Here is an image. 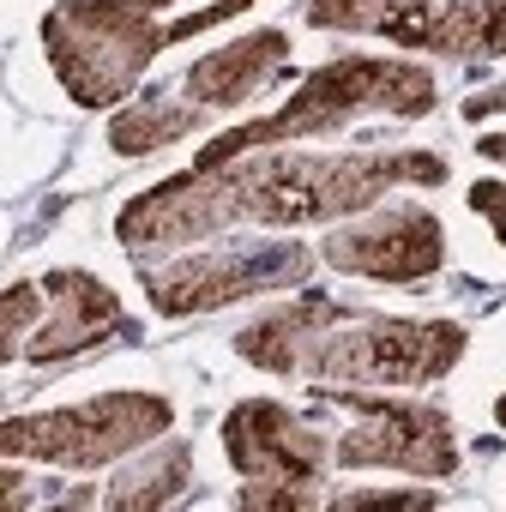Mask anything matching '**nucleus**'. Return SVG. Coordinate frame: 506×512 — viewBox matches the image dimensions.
I'll list each match as a JSON object with an SVG mask.
<instances>
[{"mask_svg": "<svg viewBox=\"0 0 506 512\" xmlns=\"http://www.w3.org/2000/svg\"><path fill=\"white\" fill-rule=\"evenodd\" d=\"M452 169L440 151H247L217 169H181L139 199L121 205L115 235L133 253L151 247H193L235 223H332L350 211H368L392 187H440Z\"/></svg>", "mask_w": 506, "mask_h": 512, "instance_id": "f257e3e1", "label": "nucleus"}, {"mask_svg": "<svg viewBox=\"0 0 506 512\" xmlns=\"http://www.w3.org/2000/svg\"><path fill=\"white\" fill-rule=\"evenodd\" d=\"M235 356L278 380H314V386H434L446 380L470 332L458 320H392L368 308H344L332 296H296L284 308L253 314L235 338Z\"/></svg>", "mask_w": 506, "mask_h": 512, "instance_id": "f03ea898", "label": "nucleus"}, {"mask_svg": "<svg viewBox=\"0 0 506 512\" xmlns=\"http://www.w3.org/2000/svg\"><path fill=\"white\" fill-rule=\"evenodd\" d=\"M223 19H241L235 0H205L181 19L151 13L145 0H61L43 13V55L79 109H109L133 97L169 43L217 31Z\"/></svg>", "mask_w": 506, "mask_h": 512, "instance_id": "7ed1b4c3", "label": "nucleus"}, {"mask_svg": "<svg viewBox=\"0 0 506 512\" xmlns=\"http://www.w3.org/2000/svg\"><path fill=\"white\" fill-rule=\"evenodd\" d=\"M434 73H422L416 61H392V55H338L326 67H314L290 103H278L272 115L260 121H241L229 133H217L187 169H217L229 157H247V151H272V145H296V139H332L344 133L350 121L362 115H398V121H416L434 109Z\"/></svg>", "mask_w": 506, "mask_h": 512, "instance_id": "20e7f679", "label": "nucleus"}, {"mask_svg": "<svg viewBox=\"0 0 506 512\" xmlns=\"http://www.w3.org/2000/svg\"><path fill=\"white\" fill-rule=\"evenodd\" d=\"M223 458L247 482L235 494L241 512H314L332 500L320 494L332 470V434L278 398H241L223 416Z\"/></svg>", "mask_w": 506, "mask_h": 512, "instance_id": "39448f33", "label": "nucleus"}, {"mask_svg": "<svg viewBox=\"0 0 506 512\" xmlns=\"http://www.w3.org/2000/svg\"><path fill=\"white\" fill-rule=\"evenodd\" d=\"M175 428V404L139 386L97 392L85 404L37 410V416H7L0 422V452L31 458V464H61V470H97L115 458H133L139 446L163 440Z\"/></svg>", "mask_w": 506, "mask_h": 512, "instance_id": "423d86ee", "label": "nucleus"}, {"mask_svg": "<svg viewBox=\"0 0 506 512\" xmlns=\"http://www.w3.org/2000/svg\"><path fill=\"white\" fill-rule=\"evenodd\" d=\"M314 404L344 410L350 428L332 434V464L338 470H404L422 482L458 476V428L440 404L368 392V386H326Z\"/></svg>", "mask_w": 506, "mask_h": 512, "instance_id": "0eeeda50", "label": "nucleus"}, {"mask_svg": "<svg viewBox=\"0 0 506 512\" xmlns=\"http://www.w3.org/2000/svg\"><path fill=\"white\" fill-rule=\"evenodd\" d=\"M302 19L314 31L380 37L452 61L506 55V0H308Z\"/></svg>", "mask_w": 506, "mask_h": 512, "instance_id": "6e6552de", "label": "nucleus"}, {"mask_svg": "<svg viewBox=\"0 0 506 512\" xmlns=\"http://www.w3.org/2000/svg\"><path fill=\"white\" fill-rule=\"evenodd\" d=\"M314 266H320V253L302 241H223V247L181 253L169 266L145 260L139 290L151 296V308L163 320H193V314H211V308L241 302V296L302 284V278H314Z\"/></svg>", "mask_w": 506, "mask_h": 512, "instance_id": "1a4fd4ad", "label": "nucleus"}, {"mask_svg": "<svg viewBox=\"0 0 506 512\" xmlns=\"http://www.w3.org/2000/svg\"><path fill=\"white\" fill-rule=\"evenodd\" d=\"M446 260V229L428 205H386L362 211L344 229H326L320 266L344 278H374V284H428Z\"/></svg>", "mask_w": 506, "mask_h": 512, "instance_id": "9d476101", "label": "nucleus"}, {"mask_svg": "<svg viewBox=\"0 0 506 512\" xmlns=\"http://www.w3.org/2000/svg\"><path fill=\"white\" fill-rule=\"evenodd\" d=\"M133 344L139 338V326L127 320V308H121V296L103 284V278H91V272H49L43 278V314H37V326H31V338H25V350H19V362L31 356V362H67V356H85V350H103V344Z\"/></svg>", "mask_w": 506, "mask_h": 512, "instance_id": "9b49d317", "label": "nucleus"}, {"mask_svg": "<svg viewBox=\"0 0 506 512\" xmlns=\"http://www.w3.org/2000/svg\"><path fill=\"white\" fill-rule=\"evenodd\" d=\"M284 55H290V37L278 25H260V31L223 43L217 55H199L181 73V97L199 103V109H211V115H229V109H241L247 97H260L272 85V73L284 67Z\"/></svg>", "mask_w": 506, "mask_h": 512, "instance_id": "f8f14e48", "label": "nucleus"}, {"mask_svg": "<svg viewBox=\"0 0 506 512\" xmlns=\"http://www.w3.org/2000/svg\"><path fill=\"white\" fill-rule=\"evenodd\" d=\"M211 121V109H199V103H175V97H157V103H127L115 121H109V151H121V157H151V151H163V145H175V139H187V133H199Z\"/></svg>", "mask_w": 506, "mask_h": 512, "instance_id": "ddd939ff", "label": "nucleus"}, {"mask_svg": "<svg viewBox=\"0 0 506 512\" xmlns=\"http://www.w3.org/2000/svg\"><path fill=\"white\" fill-rule=\"evenodd\" d=\"M187 476H193V452H187V440H157V452L151 458H139V464H127L109 488H103V506H169L181 488H187Z\"/></svg>", "mask_w": 506, "mask_h": 512, "instance_id": "4468645a", "label": "nucleus"}, {"mask_svg": "<svg viewBox=\"0 0 506 512\" xmlns=\"http://www.w3.org/2000/svg\"><path fill=\"white\" fill-rule=\"evenodd\" d=\"M37 314H43V278H37V284H13L7 302H0V338H7V344H0V356H7V362H19V350H25Z\"/></svg>", "mask_w": 506, "mask_h": 512, "instance_id": "2eb2a0df", "label": "nucleus"}, {"mask_svg": "<svg viewBox=\"0 0 506 512\" xmlns=\"http://www.w3.org/2000/svg\"><path fill=\"white\" fill-rule=\"evenodd\" d=\"M440 494L434 488H398V494H380V488H344V494H332L326 506L332 512H368V506H380V512H416V506H434Z\"/></svg>", "mask_w": 506, "mask_h": 512, "instance_id": "dca6fc26", "label": "nucleus"}, {"mask_svg": "<svg viewBox=\"0 0 506 512\" xmlns=\"http://www.w3.org/2000/svg\"><path fill=\"white\" fill-rule=\"evenodd\" d=\"M470 211L488 217V229H494L500 247H506V181H470Z\"/></svg>", "mask_w": 506, "mask_h": 512, "instance_id": "f3484780", "label": "nucleus"}, {"mask_svg": "<svg viewBox=\"0 0 506 512\" xmlns=\"http://www.w3.org/2000/svg\"><path fill=\"white\" fill-rule=\"evenodd\" d=\"M488 115H506V85H494V91H476V97L464 103V121H488Z\"/></svg>", "mask_w": 506, "mask_h": 512, "instance_id": "a211bd4d", "label": "nucleus"}, {"mask_svg": "<svg viewBox=\"0 0 506 512\" xmlns=\"http://www.w3.org/2000/svg\"><path fill=\"white\" fill-rule=\"evenodd\" d=\"M476 157H488V163H506V133H482V139H476Z\"/></svg>", "mask_w": 506, "mask_h": 512, "instance_id": "6ab92c4d", "label": "nucleus"}, {"mask_svg": "<svg viewBox=\"0 0 506 512\" xmlns=\"http://www.w3.org/2000/svg\"><path fill=\"white\" fill-rule=\"evenodd\" d=\"M145 7H151V13H163V7H181V0H145ZM235 7L247 13V7H253V0H235Z\"/></svg>", "mask_w": 506, "mask_h": 512, "instance_id": "aec40b11", "label": "nucleus"}, {"mask_svg": "<svg viewBox=\"0 0 506 512\" xmlns=\"http://www.w3.org/2000/svg\"><path fill=\"white\" fill-rule=\"evenodd\" d=\"M494 422H500V428H506V398H500V404H494Z\"/></svg>", "mask_w": 506, "mask_h": 512, "instance_id": "412c9836", "label": "nucleus"}]
</instances>
